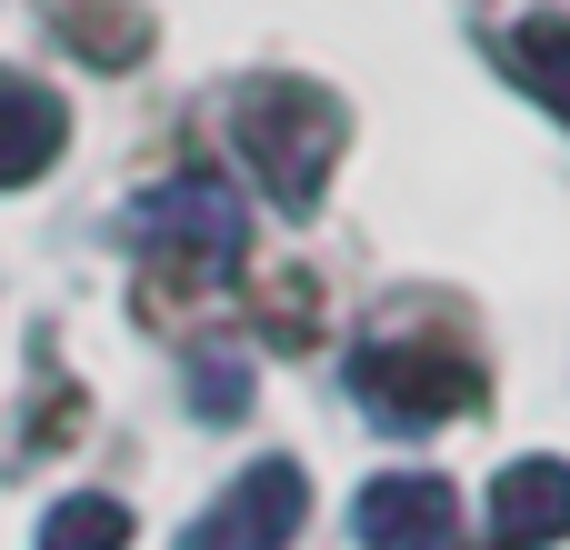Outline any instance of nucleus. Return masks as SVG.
<instances>
[{
  "instance_id": "nucleus-5",
  "label": "nucleus",
  "mask_w": 570,
  "mask_h": 550,
  "mask_svg": "<svg viewBox=\"0 0 570 550\" xmlns=\"http://www.w3.org/2000/svg\"><path fill=\"white\" fill-rule=\"evenodd\" d=\"M351 541L361 550H451L461 541V491L441 471H381L351 501Z\"/></svg>"
},
{
  "instance_id": "nucleus-8",
  "label": "nucleus",
  "mask_w": 570,
  "mask_h": 550,
  "mask_svg": "<svg viewBox=\"0 0 570 550\" xmlns=\"http://www.w3.org/2000/svg\"><path fill=\"white\" fill-rule=\"evenodd\" d=\"M501 70H511L551 120H570V20H561V10L511 20V30H501Z\"/></svg>"
},
{
  "instance_id": "nucleus-2",
  "label": "nucleus",
  "mask_w": 570,
  "mask_h": 550,
  "mask_svg": "<svg viewBox=\"0 0 570 550\" xmlns=\"http://www.w3.org/2000/svg\"><path fill=\"white\" fill-rule=\"evenodd\" d=\"M351 391L381 431H441L451 411L481 401V381L441 351H351Z\"/></svg>"
},
{
  "instance_id": "nucleus-7",
  "label": "nucleus",
  "mask_w": 570,
  "mask_h": 550,
  "mask_svg": "<svg viewBox=\"0 0 570 550\" xmlns=\"http://www.w3.org/2000/svg\"><path fill=\"white\" fill-rule=\"evenodd\" d=\"M491 541L501 550H541V541H570V461L531 451L491 481Z\"/></svg>"
},
{
  "instance_id": "nucleus-4",
  "label": "nucleus",
  "mask_w": 570,
  "mask_h": 550,
  "mask_svg": "<svg viewBox=\"0 0 570 550\" xmlns=\"http://www.w3.org/2000/svg\"><path fill=\"white\" fill-rule=\"evenodd\" d=\"M130 240L170 251V261H200V271H230L240 240H250V210L230 200V180H170L130 210Z\"/></svg>"
},
{
  "instance_id": "nucleus-1",
  "label": "nucleus",
  "mask_w": 570,
  "mask_h": 550,
  "mask_svg": "<svg viewBox=\"0 0 570 550\" xmlns=\"http://www.w3.org/2000/svg\"><path fill=\"white\" fill-rule=\"evenodd\" d=\"M220 120H230L240 170H250L281 210H311V200L331 190L341 140H351V110H341L321 80H301V70H250V80L220 100Z\"/></svg>"
},
{
  "instance_id": "nucleus-10",
  "label": "nucleus",
  "mask_w": 570,
  "mask_h": 550,
  "mask_svg": "<svg viewBox=\"0 0 570 550\" xmlns=\"http://www.w3.org/2000/svg\"><path fill=\"white\" fill-rule=\"evenodd\" d=\"M200 411H210V421L240 411V371H230V361H200Z\"/></svg>"
},
{
  "instance_id": "nucleus-3",
  "label": "nucleus",
  "mask_w": 570,
  "mask_h": 550,
  "mask_svg": "<svg viewBox=\"0 0 570 550\" xmlns=\"http://www.w3.org/2000/svg\"><path fill=\"white\" fill-rule=\"evenodd\" d=\"M301 521H311V481H301L291 461H250V471L180 531V550H291Z\"/></svg>"
},
{
  "instance_id": "nucleus-6",
  "label": "nucleus",
  "mask_w": 570,
  "mask_h": 550,
  "mask_svg": "<svg viewBox=\"0 0 570 550\" xmlns=\"http://www.w3.org/2000/svg\"><path fill=\"white\" fill-rule=\"evenodd\" d=\"M70 150V100L30 70H0V190H30L50 180Z\"/></svg>"
},
{
  "instance_id": "nucleus-9",
  "label": "nucleus",
  "mask_w": 570,
  "mask_h": 550,
  "mask_svg": "<svg viewBox=\"0 0 570 550\" xmlns=\"http://www.w3.org/2000/svg\"><path fill=\"white\" fill-rule=\"evenodd\" d=\"M40 550H130V511L110 491H70V501H50Z\"/></svg>"
}]
</instances>
